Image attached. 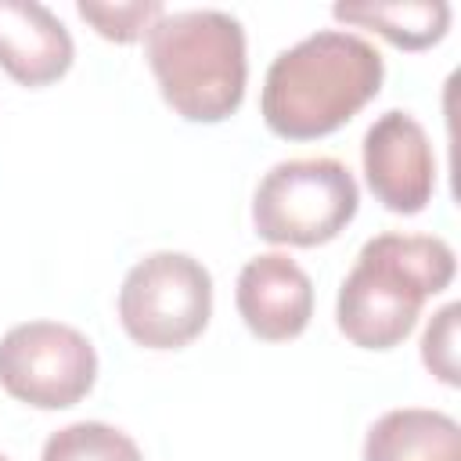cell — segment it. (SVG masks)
<instances>
[{
  "label": "cell",
  "mask_w": 461,
  "mask_h": 461,
  "mask_svg": "<svg viewBox=\"0 0 461 461\" xmlns=\"http://www.w3.org/2000/svg\"><path fill=\"white\" fill-rule=\"evenodd\" d=\"M382 54L364 36L321 29L270 61L263 122L285 140L335 133L382 90Z\"/></svg>",
  "instance_id": "obj_1"
},
{
  "label": "cell",
  "mask_w": 461,
  "mask_h": 461,
  "mask_svg": "<svg viewBox=\"0 0 461 461\" xmlns=\"http://www.w3.org/2000/svg\"><path fill=\"white\" fill-rule=\"evenodd\" d=\"M454 249L436 234L364 241L335 303L339 331L360 349H393L418 324L421 303L454 281Z\"/></svg>",
  "instance_id": "obj_2"
},
{
  "label": "cell",
  "mask_w": 461,
  "mask_h": 461,
  "mask_svg": "<svg viewBox=\"0 0 461 461\" xmlns=\"http://www.w3.org/2000/svg\"><path fill=\"white\" fill-rule=\"evenodd\" d=\"M166 104L187 122H223L245 97V29L227 11H173L144 32Z\"/></svg>",
  "instance_id": "obj_3"
},
{
  "label": "cell",
  "mask_w": 461,
  "mask_h": 461,
  "mask_svg": "<svg viewBox=\"0 0 461 461\" xmlns=\"http://www.w3.org/2000/svg\"><path fill=\"white\" fill-rule=\"evenodd\" d=\"M357 180L339 158L277 162L256 187L252 223L274 245H324L357 216Z\"/></svg>",
  "instance_id": "obj_4"
},
{
  "label": "cell",
  "mask_w": 461,
  "mask_h": 461,
  "mask_svg": "<svg viewBox=\"0 0 461 461\" xmlns=\"http://www.w3.org/2000/svg\"><path fill=\"white\" fill-rule=\"evenodd\" d=\"M212 317V277L184 252H151L119 288V321L144 349H180Z\"/></svg>",
  "instance_id": "obj_5"
},
{
  "label": "cell",
  "mask_w": 461,
  "mask_h": 461,
  "mask_svg": "<svg viewBox=\"0 0 461 461\" xmlns=\"http://www.w3.org/2000/svg\"><path fill=\"white\" fill-rule=\"evenodd\" d=\"M97 378L90 339L58 321L14 324L0 339V385L40 411L79 403Z\"/></svg>",
  "instance_id": "obj_6"
},
{
  "label": "cell",
  "mask_w": 461,
  "mask_h": 461,
  "mask_svg": "<svg viewBox=\"0 0 461 461\" xmlns=\"http://www.w3.org/2000/svg\"><path fill=\"white\" fill-rule=\"evenodd\" d=\"M364 173L389 212H421L436 191V158L425 126L400 108L378 115L364 137Z\"/></svg>",
  "instance_id": "obj_7"
},
{
  "label": "cell",
  "mask_w": 461,
  "mask_h": 461,
  "mask_svg": "<svg viewBox=\"0 0 461 461\" xmlns=\"http://www.w3.org/2000/svg\"><path fill=\"white\" fill-rule=\"evenodd\" d=\"M234 299L249 331L267 342L295 339L313 317V285L306 270L281 252L249 259L238 274Z\"/></svg>",
  "instance_id": "obj_8"
},
{
  "label": "cell",
  "mask_w": 461,
  "mask_h": 461,
  "mask_svg": "<svg viewBox=\"0 0 461 461\" xmlns=\"http://www.w3.org/2000/svg\"><path fill=\"white\" fill-rule=\"evenodd\" d=\"M72 36L36 0H0V65L22 86H47L72 65Z\"/></svg>",
  "instance_id": "obj_9"
},
{
  "label": "cell",
  "mask_w": 461,
  "mask_h": 461,
  "mask_svg": "<svg viewBox=\"0 0 461 461\" xmlns=\"http://www.w3.org/2000/svg\"><path fill=\"white\" fill-rule=\"evenodd\" d=\"M364 461H461V429L443 411H385L367 429Z\"/></svg>",
  "instance_id": "obj_10"
},
{
  "label": "cell",
  "mask_w": 461,
  "mask_h": 461,
  "mask_svg": "<svg viewBox=\"0 0 461 461\" xmlns=\"http://www.w3.org/2000/svg\"><path fill=\"white\" fill-rule=\"evenodd\" d=\"M331 14L349 25L382 32L403 50H425L447 36L450 4L443 0H403V4H335Z\"/></svg>",
  "instance_id": "obj_11"
},
{
  "label": "cell",
  "mask_w": 461,
  "mask_h": 461,
  "mask_svg": "<svg viewBox=\"0 0 461 461\" xmlns=\"http://www.w3.org/2000/svg\"><path fill=\"white\" fill-rule=\"evenodd\" d=\"M40 461H144V457L126 432L104 421H76L58 429L43 443Z\"/></svg>",
  "instance_id": "obj_12"
},
{
  "label": "cell",
  "mask_w": 461,
  "mask_h": 461,
  "mask_svg": "<svg viewBox=\"0 0 461 461\" xmlns=\"http://www.w3.org/2000/svg\"><path fill=\"white\" fill-rule=\"evenodd\" d=\"M79 18L90 22L104 40L115 43H133L140 40L155 18H162V4L158 0H137V4H94V0H79L76 4Z\"/></svg>",
  "instance_id": "obj_13"
},
{
  "label": "cell",
  "mask_w": 461,
  "mask_h": 461,
  "mask_svg": "<svg viewBox=\"0 0 461 461\" xmlns=\"http://www.w3.org/2000/svg\"><path fill=\"white\" fill-rule=\"evenodd\" d=\"M457 303L443 306L421 335V360L447 385H457Z\"/></svg>",
  "instance_id": "obj_14"
},
{
  "label": "cell",
  "mask_w": 461,
  "mask_h": 461,
  "mask_svg": "<svg viewBox=\"0 0 461 461\" xmlns=\"http://www.w3.org/2000/svg\"><path fill=\"white\" fill-rule=\"evenodd\" d=\"M0 461H7V457H0Z\"/></svg>",
  "instance_id": "obj_15"
}]
</instances>
